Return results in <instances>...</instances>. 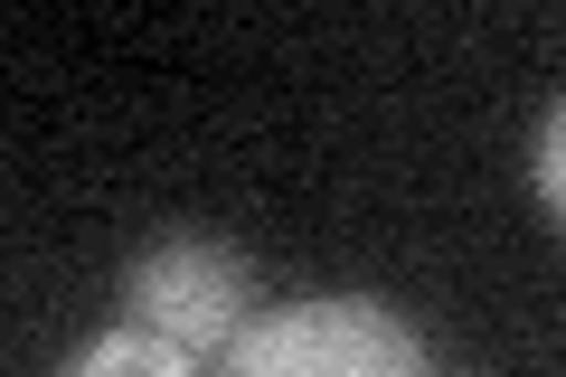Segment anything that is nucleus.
Instances as JSON below:
<instances>
[{
  "mask_svg": "<svg viewBox=\"0 0 566 377\" xmlns=\"http://www.w3.org/2000/svg\"><path fill=\"white\" fill-rule=\"evenodd\" d=\"M528 179H538V199H547V208L566 199V114H557V104L538 114V142H528Z\"/></svg>",
  "mask_w": 566,
  "mask_h": 377,
  "instance_id": "nucleus-4",
  "label": "nucleus"
},
{
  "mask_svg": "<svg viewBox=\"0 0 566 377\" xmlns=\"http://www.w3.org/2000/svg\"><path fill=\"white\" fill-rule=\"evenodd\" d=\"M123 302H133L142 331H161L170 349H189L208 368V358H227V339L245 331V264L227 255V245H208V237H180V245H151V255L123 274Z\"/></svg>",
  "mask_w": 566,
  "mask_h": 377,
  "instance_id": "nucleus-2",
  "label": "nucleus"
},
{
  "mask_svg": "<svg viewBox=\"0 0 566 377\" xmlns=\"http://www.w3.org/2000/svg\"><path fill=\"white\" fill-rule=\"evenodd\" d=\"M218 377H434V368H424V339L387 302L312 293V302H283V312L245 321L227 339Z\"/></svg>",
  "mask_w": 566,
  "mask_h": 377,
  "instance_id": "nucleus-1",
  "label": "nucleus"
},
{
  "mask_svg": "<svg viewBox=\"0 0 566 377\" xmlns=\"http://www.w3.org/2000/svg\"><path fill=\"white\" fill-rule=\"evenodd\" d=\"M57 377H199V358L170 349V339H161V331H142V321H123V331L85 339V349L66 358Z\"/></svg>",
  "mask_w": 566,
  "mask_h": 377,
  "instance_id": "nucleus-3",
  "label": "nucleus"
},
{
  "mask_svg": "<svg viewBox=\"0 0 566 377\" xmlns=\"http://www.w3.org/2000/svg\"><path fill=\"white\" fill-rule=\"evenodd\" d=\"M463 377H472V368H463Z\"/></svg>",
  "mask_w": 566,
  "mask_h": 377,
  "instance_id": "nucleus-5",
  "label": "nucleus"
}]
</instances>
